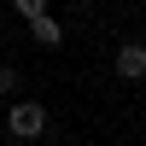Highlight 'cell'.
Here are the masks:
<instances>
[{
  "instance_id": "obj_5",
  "label": "cell",
  "mask_w": 146,
  "mask_h": 146,
  "mask_svg": "<svg viewBox=\"0 0 146 146\" xmlns=\"http://www.w3.org/2000/svg\"><path fill=\"white\" fill-rule=\"evenodd\" d=\"M12 6H18L23 18H35V12H47V0H12Z\"/></svg>"
},
{
  "instance_id": "obj_2",
  "label": "cell",
  "mask_w": 146,
  "mask_h": 146,
  "mask_svg": "<svg viewBox=\"0 0 146 146\" xmlns=\"http://www.w3.org/2000/svg\"><path fill=\"white\" fill-rule=\"evenodd\" d=\"M117 76H123V82H140L146 76V41H140V35H129V41L117 47Z\"/></svg>"
},
{
  "instance_id": "obj_4",
  "label": "cell",
  "mask_w": 146,
  "mask_h": 146,
  "mask_svg": "<svg viewBox=\"0 0 146 146\" xmlns=\"http://www.w3.org/2000/svg\"><path fill=\"white\" fill-rule=\"evenodd\" d=\"M18 88H23V76H18V64H0V100H12Z\"/></svg>"
},
{
  "instance_id": "obj_3",
  "label": "cell",
  "mask_w": 146,
  "mask_h": 146,
  "mask_svg": "<svg viewBox=\"0 0 146 146\" xmlns=\"http://www.w3.org/2000/svg\"><path fill=\"white\" fill-rule=\"evenodd\" d=\"M29 41L35 47H64V23H58L53 12H35L29 18Z\"/></svg>"
},
{
  "instance_id": "obj_1",
  "label": "cell",
  "mask_w": 146,
  "mask_h": 146,
  "mask_svg": "<svg viewBox=\"0 0 146 146\" xmlns=\"http://www.w3.org/2000/svg\"><path fill=\"white\" fill-rule=\"evenodd\" d=\"M6 135L12 140H41L47 135V105L41 100H12L6 105Z\"/></svg>"
}]
</instances>
